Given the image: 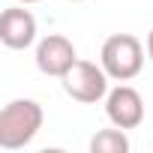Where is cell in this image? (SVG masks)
Instances as JSON below:
<instances>
[{
  "label": "cell",
  "instance_id": "1",
  "mask_svg": "<svg viewBox=\"0 0 153 153\" xmlns=\"http://www.w3.org/2000/svg\"><path fill=\"white\" fill-rule=\"evenodd\" d=\"M42 120H45V114L36 99H12L0 111V147L3 150L27 147L39 135Z\"/></svg>",
  "mask_w": 153,
  "mask_h": 153
},
{
  "label": "cell",
  "instance_id": "2",
  "mask_svg": "<svg viewBox=\"0 0 153 153\" xmlns=\"http://www.w3.org/2000/svg\"><path fill=\"white\" fill-rule=\"evenodd\" d=\"M99 63L111 81H132L144 66V45L132 33H114L102 42Z\"/></svg>",
  "mask_w": 153,
  "mask_h": 153
},
{
  "label": "cell",
  "instance_id": "3",
  "mask_svg": "<svg viewBox=\"0 0 153 153\" xmlns=\"http://www.w3.org/2000/svg\"><path fill=\"white\" fill-rule=\"evenodd\" d=\"M63 90L66 96H72L81 105H93L99 99L108 96V72L102 69V63H90V60H75V66L63 75Z\"/></svg>",
  "mask_w": 153,
  "mask_h": 153
},
{
  "label": "cell",
  "instance_id": "4",
  "mask_svg": "<svg viewBox=\"0 0 153 153\" xmlns=\"http://www.w3.org/2000/svg\"><path fill=\"white\" fill-rule=\"evenodd\" d=\"M78 54H75V45L60 36V33H48L36 42V69L42 75H51V78H63V75L75 66Z\"/></svg>",
  "mask_w": 153,
  "mask_h": 153
},
{
  "label": "cell",
  "instance_id": "5",
  "mask_svg": "<svg viewBox=\"0 0 153 153\" xmlns=\"http://www.w3.org/2000/svg\"><path fill=\"white\" fill-rule=\"evenodd\" d=\"M105 114L111 120V126L120 129H135L144 120V99L135 87L129 84H117L114 90H108L105 96Z\"/></svg>",
  "mask_w": 153,
  "mask_h": 153
},
{
  "label": "cell",
  "instance_id": "6",
  "mask_svg": "<svg viewBox=\"0 0 153 153\" xmlns=\"http://www.w3.org/2000/svg\"><path fill=\"white\" fill-rule=\"evenodd\" d=\"M0 42L12 51H24L36 42V18L30 9L12 6L0 15Z\"/></svg>",
  "mask_w": 153,
  "mask_h": 153
},
{
  "label": "cell",
  "instance_id": "7",
  "mask_svg": "<svg viewBox=\"0 0 153 153\" xmlns=\"http://www.w3.org/2000/svg\"><path fill=\"white\" fill-rule=\"evenodd\" d=\"M90 153H129V138L126 129L114 126V129H99L90 138Z\"/></svg>",
  "mask_w": 153,
  "mask_h": 153
},
{
  "label": "cell",
  "instance_id": "8",
  "mask_svg": "<svg viewBox=\"0 0 153 153\" xmlns=\"http://www.w3.org/2000/svg\"><path fill=\"white\" fill-rule=\"evenodd\" d=\"M147 57H150V60H153V30H150V33H147Z\"/></svg>",
  "mask_w": 153,
  "mask_h": 153
},
{
  "label": "cell",
  "instance_id": "9",
  "mask_svg": "<svg viewBox=\"0 0 153 153\" xmlns=\"http://www.w3.org/2000/svg\"><path fill=\"white\" fill-rule=\"evenodd\" d=\"M18 3H39V0H18Z\"/></svg>",
  "mask_w": 153,
  "mask_h": 153
},
{
  "label": "cell",
  "instance_id": "10",
  "mask_svg": "<svg viewBox=\"0 0 153 153\" xmlns=\"http://www.w3.org/2000/svg\"><path fill=\"white\" fill-rule=\"evenodd\" d=\"M69 3H81V0H69Z\"/></svg>",
  "mask_w": 153,
  "mask_h": 153
}]
</instances>
